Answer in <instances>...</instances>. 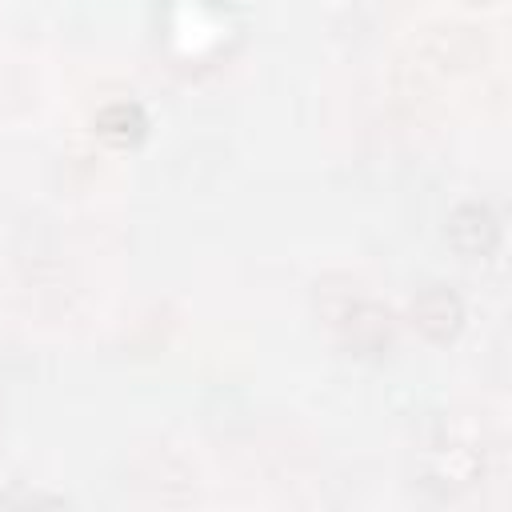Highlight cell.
<instances>
[{"label": "cell", "instance_id": "1", "mask_svg": "<svg viewBox=\"0 0 512 512\" xmlns=\"http://www.w3.org/2000/svg\"><path fill=\"white\" fill-rule=\"evenodd\" d=\"M412 316H416V324H420L432 340H448V336L456 332V324H460V304H456V296H448L444 288H432V292H424V296L412 304Z\"/></svg>", "mask_w": 512, "mask_h": 512}, {"label": "cell", "instance_id": "2", "mask_svg": "<svg viewBox=\"0 0 512 512\" xmlns=\"http://www.w3.org/2000/svg\"><path fill=\"white\" fill-rule=\"evenodd\" d=\"M448 232H452L456 248H464V252H488L496 244V220L488 216V208H476V204L460 208L452 216Z\"/></svg>", "mask_w": 512, "mask_h": 512}, {"label": "cell", "instance_id": "3", "mask_svg": "<svg viewBox=\"0 0 512 512\" xmlns=\"http://www.w3.org/2000/svg\"><path fill=\"white\" fill-rule=\"evenodd\" d=\"M96 124H100V136H108L112 144H128V140H136L140 128H144L140 112L128 108V104H112V108H104Z\"/></svg>", "mask_w": 512, "mask_h": 512}, {"label": "cell", "instance_id": "4", "mask_svg": "<svg viewBox=\"0 0 512 512\" xmlns=\"http://www.w3.org/2000/svg\"><path fill=\"white\" fill-rule=\"evenodd\" d=\"M476 4H492V0H476Z\"/></svg>", "mask_w": 512, "mask_h": 512}]
</instances>
